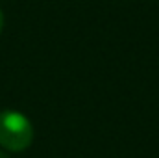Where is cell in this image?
I'll use <instances>...</instances> for the list:
<instances>
[{
  "label": "cell",
  "mask_w": 159,
  "mask_h": 158,
  "mask_svg": "<svg viewBox=\"0 0 159 158\" xmlns=\"http://www.w3.org/2000/svg\"><path fill=\"white\" fill-rule=\"evenodd\" d=\"M0 158H7V156H6V155H4V153H0Z\"/></svg>",
  "instance_id": "cell-3"
},
{
  "label": "cell",
  "mask_w": 159,
  "mask_h": 158,
  "mask_svg": "<svg viewBox=\"0 0 159 158\" xmlns=\"http://www.w3.org/2000/svg\"><path fill=\"white\" fill-rule=\"evenodd\" d=\"M34 140V126L26 116L7 110L0 114V145L7 151H24Z\"/></svg>",
  "instance_id": "cell-1"
},
{
  "label": "cell",
  "mask_w": 159,
  "mask_h": 158,
  "mask_svg": "<svg viewBox=\"0 0 159 158\" xmlns=\"http://www.w3.org/2000/svg\"><path fill=\"white\" fill-rule=\"evenodd\" d=\"M2 28H4V13L0 9V32H2Z\"/></svg>",
  "instance_id": "cell-2"
}]
</instances>
